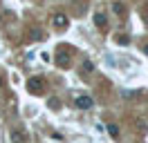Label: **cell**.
I'll return each mask as SVG.
<instances>
[{
	"label": "cell",
	"mask_w": 148,
	"mask_h": 143,
	"mask_svg": "<svg viewBox=\"0 0 148 143\" xmlns=\"http://www.w3.org/2000/svg\"><path fill=\"white\" fill-rule=\"evenodd\" d=\"M52 25H54V29L63 31L65 27H67V16H65V14H54V18H52Z\"/></svg>",
	"instance_id": "6da1fadb"
},
{
	"label": "cell",
	"mask_w": 148,
	"mask_h": 143,
	"mask_svg": "<svg viewBox=\"0 0 148 143\" xmlns=\"http://www.w3.org/2000/svg\"><path fill=\"white\" fill-rule=\"evenodd\" d=\"M94 105V101L90 96H76V107L79 110H90Z\"/></svg>",
	"instance_id": "7a4b0ae2"
},
{
	"label": "cell",
	"mask_w": 148,
	"mask_h": 143,
	"mask_svg": "<svg viewBox=\"0 0 148 143\" xmlns=\"http://www.w3.org/2000/svg\"><path fill=\"white\" fill-rule=\"evenodd\" d=\"M27 89L32 92V94H38V92L43 89V80L40 78H29L27 80Z\"/></svg>",
	"instance_id": "3957f363"
},
{
	"label": "cell",
	"mask_w": 148,
	"mask_h": 143,
	"mask_svg": "<svg viewBox=\"0 0 148 143\" xmlns=\"http://www.w3.org/2000/svg\"><path fill=\"white\" fill-rule=\"evenodd\" d=\"M94 22L101 27V29H106V14H101V11H99V14L94 16Z\"/></svg>",
	"instance_id": "277c9868"
},
{
	"label": "cell",
	"mask_w": 148,
	"mask_h": 143,
	"mask_svg": "<svg viewBox=\"0 0 148 143\" xmlns=\"http://www.w3.org/2000/svg\"><path fill=\"white\" fill-rule=\"evenodd\" d=\"M112 11H114L117 16H123V14H126V7H123L121 2H114V5H112Z\"/></svg>",
	"instance_id": "5b68a950"
},
{
	"label": "cell",
	"mask_w": 148,
	"mask_h": 143,
	"mask_svg": "<svg viewBox=\"0 0 148 143\" xmlns=\"http://www.w3.org/2000/svg\"><path fill=\"white\" fill-rule=\"evenodd\" d=\"M29 38H32V40H43V31H40V29H32V31H29Z\"/></svg>",
	"instance_id": "8992f818"
},
{
	"label": "cell",
	"mask_w": 148,
	"mask_h": 143,
	"mask_svg": "<svg viewBox=\"0 0 148 143\" xmlns=\"http://www.w3.org/2000/svg\"><path fill=\"white\" fill-rule=\"evenodd\" d=\"M108 134H110V136H119V127H117V125H108Z\"/></svg>",
	"instance_id": "52a82bcc"
},
{
	"label": "cell",
	"mask_w": 148,
	"mask_h": 143,
	"mask_svg": "<svg viewBox=\"0 0 148 143\" xmlns=\"http://www.w3.org/2000/svg\"><path fill=\"white\" fill-rule=\"evenodd\" d=\"M11 139H14L16 143H20V141H23V132H14V134H11Z\"/></svg>",
	"instance_id": "ba28073f"
},
{
	"label": "cell",
	"mask_w": 148,
	"mask_h": 143,
	"mask_svg": "<svg viewBox=\"0 0 148 143\" xmlns=\"http://www.w3.org/2000/svg\"><path fill=\"white\" fill-rule=\"evenodd\" d=\"M117 43H119V45H128V38H126V36H119V38H117Z\"/></svg>",
	"instance_id": "9c48e42d"
},
{
	"label": "cell",
	"mask_w": 148,
	"mask_h": 143,
	"mask_svg": "<svg viewBox=\"0 0 148 143\" xmlns=\"http://www.w3.org/2000/svg\"><path fill=\"white\" fill-rule=\"evenodd\" d=\"M83 69H85V72H92V63L85 61V63H83Z\"/></svg>",
	"instance_id": "30bf717a"
},
{
	"label": "cell",
	"mask_w": 148,
	"mask_h": 143,
	"mask_svg": "<svg viewBox=\"0 0 148 143\" xmlns=\"http://www.w3.org/2000/svg\"><path fill=\"white\" fill-rule=\"evenodd\" d=\"M144 54H146V56H148V43L144 45Z\"/></svg>",
	"instance_id": "8fae6325"
}]
</instances>
